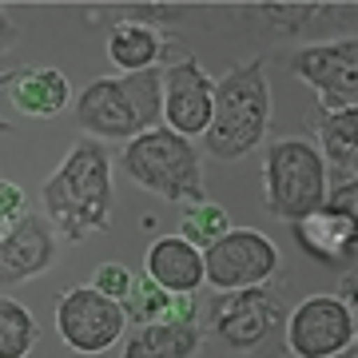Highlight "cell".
<instances>
[{
	"label": "cell",
	"mask_w": 358,
	"mask_h": 358,
	"mask_svg": "<svg viewBox=\"0 0 358 358\" xmlns=\"http://www.w3.org/2000/svg\"><path fill=\"white\" fill-rule=\"evenodd\" d=\"M112 155L88 136L68 148L60 167L40 187L44 219L64 235V243H84L112 227Z\"/></svg>",
	"instance_id": "6da1fadb"
},
{
	"label": "cell",
	"mask_w": 358,
	"mask_h": 358,
	"mask_svg": "<svg viewBox=\"0 0 358 358\" xmlns=\"http://www.w3.org/2000/svg\"><path fill=\"white\" fill-rule=\"evenodd\" d=\"M76 128L88 140H136L143 131L159 128L164 115V72H128V76L92 80L72 100Z\"/></svg>",
	"instance_id": "7a4b0ae2"
},
{
	"label": "cell",
	"mask_w": 358,
	"mask_h": 358,
	"mask_svg": "<svg viewBox=\"0 0 358 358\" xmlns=\"http://www.w3.org/2000/svg\"><path fill=\"white\" fill-rule=\"evenodd\" d=\"M271 124V84L263 60H243L215 84L211 124L203 131L207 152L215 159H243L255 152Z\"/></svg>",
	"instance_id": "3957f363"
},
{
	"label": "cell",
	"mask_w": 358,
	"mask_h": 358,
	"mask_svg": "<svg viewBox=\"0 0 358 358\" xmlns=\"http://www.w3.org/2000/svg\"><path fill=\"white\" fill-rule=\"evenodd\" d=\"M120 164L128 171L131 183H140L143 192L159 195L167 203H203V167L192 140H183L167 128H152L124 143Z\"/></svg>",
	"instance_id": "277c9868"
},
{
	"label": "cell",
	"mask_w": 358,
	"mask_h": 358,
	"mask_svg": "<svg viewBox=\"0 0 358 358\" xmlns=\"http://www.w3.org/2000/svg\"><path fill=\"white\" fill-rule=\"evenodd\" d=\"M327 199V164L315 143L279 140L263 155V203L275 219L299 223Z\"/></svg>",
	"instance_id": "5b68a950"
},
{
	"label": "cell",
	"mask_w": 358,
	"mask_h": 358,
	"mask_svg": "<svg viewBox=\"0 0 358 358\" xmlns=\"http://www.w3.org/2000/svg\"><path fill=\"white\" fill-rule=\"evenodd\" d=\"M279 271V247L255 227H231L219 243L203 251V282L219 294L263 287Z\"/></svg>",
	"instance_id": "8992f818"
},
{
	"label": "cell",
	"mask_w": 358,
	"mask_h": 358,
	"mask_svg": "<svg viewBox=\"0 0 358 358\" xmlns=\"http://www.w3.org/2000/svg\"><path fill=\"white\" fill-rule=\"evenodd\" d=\"M56 331L68 350L103 355L128 334V319H124V307L96 287H72L56 299Z\"/></svg>",
	"instance_id": "52a82bcc"
},
{
	"label": "cell",
	"mask_w": 358,
	"mask_h": 358,
	"mask_svg": "<svg viewBox=\"0 0 358 358\" xmlns=\"http://www.w3.org/2000/svg\"><path fill=\"white\" fill-rule=\"evenodd\" d=\"M355 310L338 294H307L287 315V327H282V343L294 358H331L346 346H355Z\"/></svg>",
	"instance_id": "ba28073f"
},
{
	"label": "cell",
	"mask_w": 358,
	"mask_h": 358,
	"mask_svg": "<svg viewBox=\"0 0 358 358\" xmlns=\"http://www.w3.org/2000/svg\"><path fill=\"white\" fill-rule=\"evenodd\" d=\"M291 72L315 88L322 112L358 108V40L343 36L331 44H307L291 56Z\"/></svg>",
	"instance_id": "9c48e42d"
},
{
	"label": "cell",
	"mask_w": 358,
	"mask_h": 358,
	"mask_svg": "<svg viewBox=\"0 0 358 358\" xmlns=\"http://www.w3.org/2000/svg\"><path fill=\"white\" fill-rule=\"evenodd\" d=\"M282 322L279 299L263 287L251 291H227L215 299L211 307V331L223 346L231 350H255L275 334V327Z\"/></svg>",
	"instance_id": "30bf717a"
},
{
	"label": "cell",
	"mask_w": 358,
	"mask_h": 358,
	"mask_svg": "<svg viewBox=\"0 0 358 358\" xmlns=\"http://www.w3.org/2000/svg\"><path fill=\"white\" fill-rule=\"evenodd\" d=\"M211 100H215V80L203 72L195 56H183L164 68V128L192 140L203 136L211 124Z\"/></svg>",
	"instance_id": "8fae6325"
},
{
	"label": "cell",
	"mask_w": 358,
	"mask_h": 358,
	"mask_svg": "<svg viewBox=\"0 0 358 358\" xmlns=\"http://www.w3.org/2000/svg\"><path fill=\"white\" fill-rule=\"evenodd\" d=\"M203 346L195 294H176V307L148 327H131L124 358H195Z\"/></svg>",
	"instance_id": "7c38bea8"
},
{
	"label": "cell",
	"mask_w": 358,
	"mask_h": 358,
	"mask_svg": "<svg viewBox=\"0 0 358 358\" xmlns=\"http://www.w3.org/2000/svg\"><path fill=\"white\" fill-rule=\"evenodd\" d=\"M56 231L44 215L28 211L4 239H0V287H16L44 275L56 263Z\"/></svg>",
	"instance_id": "4fadbf2b"
},
{
	"label": "cell",
	"mask_w": 358,
	"mask_h": 358,
	"mask_svg": "<svg viewBox=\"0 0 358 358\" xmlns=\"http://www.w3.org/2000/svg\"><path fill=\"white\" fill-rule=\"evenodd\" d=\"M294 239H299V247H303L310 259H319L327 267L355 271V243H358L355 215L319 207V211H310L307 219L294 223Z\"/></svg>",
	"instance_id": "5bb4252c"
},
{
	"label": "cell",
	"mask_w": 358,
	"mask_h": 358,
	"mask_svg": "<svg viewBox=\"0 0 358 358\" xmlns=\"http://www.w3.org/2000/svg\"><path fill=\"white\" fill-rule=\"evenodd\" d=\"M143 275L171 294H195L203 287V251H195L179 235H164L148 247Z\"/></svg>",
	"instance_id": "9a60e30c"
},
{
	"label": "cell",
	"mask_w": 358,
	"mask_h": 358,
	"mask_svg": "<svg viewBox=\"0 0 358 358\" xmlns=\"http://www.w3.org/2000/svg\"><path fill=\"white\" fill-rule=\"evenodd\" d=\"M4 88L16 112L32 115V120H52L72 103V84L56 68H16Z\"/></svg>",
	"instance_id": "2e32d148"
},
{
	"label": "cell",
	"mask_w": 358,
	"mask_h": 358,
	"mask_svg": "<svg viewBox=\"0 0 358 358\" xmlns=\"http://www.w3.org/2000/svg\"><path fill=\"white\" fill-rule=\"evenodd\" d=\"M307 128H315L322 148V164L327 171L338 176V183L355 179L358 167V108H346V112H322V108H310L307 112Z\"/></svg>",
	"instance_id": "e0dca14e"
},
{
	"label": "cell",
	"mask_w": 358,
	"mask_h": 358,
	"mask_svg": "<svg viewBox=\"0 0 358 358\" xmlns=\"http://www.w3.org/2000/svg\"><path fill=\"white\" fill-rule=\"evenodd\" d=\"M167 40L159 28L136 24V20H115L108 32V60H112L124 76L128 72H148L164 60Z\"/></svg>",
	"instance_id": "ac0fdd59"
},
{
	"label": "cell",
	"mask_w": 358,
	"mask_h": 358,
	"mask_svg": "<svg viewBox=\"0 0 358 358\" xmlns=\"http://www.w3.org/2000/svg\"><path fill=\"white\" fill-rule=\"evenodd\" d=\"M40 343V322L16 299L0 294V358H28Z\"/></svg>",
	"instance_id": "d6986e66"
},
{
	"label": "cell",
	"mask_w": 358,
	"mask_h": 358,
	"mask_svg": "<svg viewBox=\"0 0 358 358\" xmlns=\"http://www.w3.org/2000/svg\"><path fill=\"white\" fill-rule=\"evenodd\" d=\"M231 231L227 211L211 199L203 203H183V215H179V239H187L195 251H207L211 243H219L223 235Z\"/></svg>",
	"instance_id": "ffe728a7"
},
{
	"label": "cell",
	"mask_w": 358,
	"mask_h": 358,
	"mask_svg": "<svg viewBox=\"0 0 358 358\" xmlns=\"http://www.w3.org/2000/svg\"><path fill=\"white\" fill-rule=\"evenodd\" d=\"M120 307H124V319H128V327H148V322L164 319L167 310L176 307V294L164 291V287H159V282H152L148 275H136L128 299H124Z\"/></svg>",
	"instance_id": "44dd1931"
},
{
	"label": "cell",
	"mask_w": 358,
	"mask_h": 358,
	"mask_svg": "<svg viewBox=\"0 0 358 358\" xmlns=\"http://www.w3.org/2000/svg\"><path fill=\"white\" fill-rule=\"evenodd\" d=\"M255 8H259V16H263L267 24H275L279 32H303L307 24L319 20L327 4H255Z\"/></svg>",
	"instance_id": "7402d4cb"
},
{
	"label": "cell",
	"mask_w": 358,
	"mask_h": 358,
	"mask_svg": "<svg viewBox=\"0 0 358 358\" xmlns=\"http://www.w3.org/2000/svg\"><path fill=\"white\" fill-rule=\"evenodd\" d=\"M131 282H136V275L128 271V263H115V259L100 263L96 275H92V287H96L100 294H108V299H115V303H124V299H128Z\"/></svg>",
	"instance_id": "603a6c76"
},
{
	"label": "cell",
	"mask_w": 358,
	"mask_h": 358,
	"mask_svg": "<svg viewBox=\"0 0 358 358\" xmlns=\"http://www.w3.org/2000/svg\"><path fill=\"white\" fill-rule=\"evenodd\" d=\"M24 215H28L24 187L13 183V179H0V239H4V235H8V231H13Z\"/></svg>",
	"instance_id": "cb8c5ba5"
},
{
	"label": "cell",
	"mask_w": 358,
	"mask_h": 358,
	"mask_svg": "<svg viewBox=\"0 0 358 358\" xmlns=\"http://www.w3.org/2000/svg\"><path fill=\"white\" fill-rule=\"evenodd\" d=\"M187 16V4H124V16L120 20H136V24L159 28L167 20H183Z\"/></svg>",
	"instance_id": "d4e9b609"
},
{
	"label": "cell",
	"mask_w": 358,
	"mask_h": 358,
	"mask_svg": "<svg viewBox=\"0 0 358 358\" xmlns=\"http://www.w3.org/2000/svg\"><path fill=\"white\" fill-rule=\"evenodd\" d=\"M322 207H331V211H343V215H355V207H358V179L334 183V192H327Z\"/></svg>",
	"instance_id": "484cf974"
},
{
	"label": "cell",
	"mask_w": 358,
	"mask_h": 358,
	"mask_svg": "<svg viewBox=\"0 0 358 358\" xmlns=\"http://www.w3.org/2000/svg\"><path fill=\"white\" fill-rule=\"evenodd\" d=\"M16 40H20V28H16V20L4 8H0V52L16 48Z\"/></svg>",
	"instance_id": "4316f807"
},
{
	"label": "cell",
	"mask_w": 358,
	"mask_h": 358,
	"mask_svg": "<svg viewBox=\"0 0 358 358\" xmlns=\"http://www.w3.org/2000/svg\"><path fill=\"white\" fill-rule=\"evenodd\" d=\"M331 358H358V346H346V350H338V355H331Z\"/></svg>",
	"instance_id": "83f0119b"
},
{
	"label": "cell",
	"mask_w": 358,
	"mask_h": 358,
	"mask_svg": "<svg viewBox=\"0 0 358 358\" xmlns=\"http://www.w3.org/2000/svg\"><path fill=\"white\" fill-rule=\"evenodd\" d=\"M8 80H13V72H4V68H0V88H4V84H8Z\"/></svg>",
	"instance_id": "f1b7e54d"
},
{
	"label": "cell",
	"mask_w": 358,
	"mask_h": 358,
	"mask_svg": "<svg viewBox=\"0 0 358 358\" xmlns=\"http://www.w3.org/2000/svg\"><path fill=\"white\" fill-rule=\"evenodd\" d=\"M0 131H8V120H0Z\"/></svg>",
	"instance_id": "f546056e"
}]
</instances>
